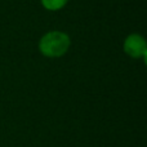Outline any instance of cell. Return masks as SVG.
I'll return each mask as SVG.
<instances>
[{
  "instance_id": "obj_1",
  "label": "cell",
  "mask_w": 147,
  "mask_h": 147,
  "mask_svg": "<svg viewBox=\"0 0 147 147\" xmlns=\"http://www.w3.org/2000/svg\"><path fill=\"white\" fill-rule=\"evenodd\" d=\"M71 39L62 31H49L44 34L39 40V51L48 58H58L67 53Z\"/></svg>"
},
{
  "instance_id": "obj_2",
  "label": "cell",
  "mask_w": 147,
  "mask_h": 147,
  "mask_svg": "<svg viewBox=\"0 0 147 147\" xmlns=\"http://www.w3.org/2000/svg\"><path fill=\"white\" fill-rule=\"evenodd\" d=\"M124 52L132 58H146L147 45L146 40L140 34H130L127 36L123 45Z\"/></svg>"
},
{
  "instance_id": "obj_3",
  "label": "cell",
  "mask_w": 147,
  "mask_h": 147,
  "mask_svg": "<svg viewBox=\"0 0 147 147\" xmlns=\"http://www.w3.org/2000/svg\"><path fill=\"white\" fill-rule=\"evenodd\" d=\"M41 5H43L45 9L52 10V12H56V10H59L67 4L69 0H40Z\"/></svg>"
}]
</instances>
